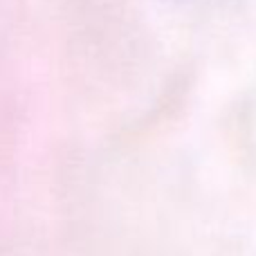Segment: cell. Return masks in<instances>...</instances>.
Listing matches in <instances>:
<instances>
[{
    "label": "cell",
    "instance_id": "obj_1",
    "mask_svg": "<svg viewBox=\"0 0 256 256\" xmlns=\"http://www.w3.org/2000/svg\"><path fill=\"white\" fill-rule=\"evenodd\" d=\"M176 2H204V0H176Z\"/></svg>",
    "mask_w": 256,
    "mask_h": 256
}]
</instances>
